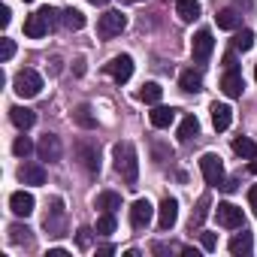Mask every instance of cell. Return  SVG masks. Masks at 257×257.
I'll list each match as a JSON object with an SVG mask.
<instances>
[{
	"mask_svg": "<svg viewBox=\"0 0 257 257\" xmlns=\"http://www.w3.org/2000/svg\"><path fill=\"white\" fill-rule=\"evenodd\" d=\"M10 239H13L16 245H22V242L28 245V242H31V230L22 227V224H13V227H10Z\"/></svg>",
	"mask_w": 257,
	"mask_h": 257,
	"instance_id": "1f68e13d",
	"label": "cell"
},
{
	"mask_svg": "<svg viewBox=\"0 0 257 257\" xmlns=\"http://www.w3.org/2000/svg\"><path fill=\"white\" fill-rule=\"evenodd\" d=\"M16 55V43L10 40V37H4V49H0V58H4V61H10Z\"/></svg>",
	"mask_w": 257,
	"mask_h": 257,
	"instance_id": "e575fe53",
	"label": "cell"
},
{
	"mask_svg": "<svg viewBox=\"0 0 257 257\" xmlns=\"http://www.w3.org/2000/svg\"><path fill=\"white\" fill-rule=\"evenodd\" d=\"M233 46L239 49V52H251V46H254V31H239L236 34V40H233Z\"/></svg>",
	"mask_w": 257,
	"mask_h": 257,
	"instance_id": "4dcf8cb0",
	"label": "cell"
},
{
	"mask_svg": "<svg viewBox=\"0 0 257 257\" xmlns=\"http://www.w3.org/2000/svg\"><path fill=\"white\" fill-rule=\"evenodd\" d=\"M55 25H58V10L43 7V10H37L34 16H28V22H25V37L40 40V37H46Z\"/></svg>",
	"mask_w": 257,
	"mask_h": 257,
	"instance_id": "7a4b0ae2",
	"label": "cell"
},
{
	"mask_svg": "<svg viewBox=\"0 0 257 257\" xmlns=\"http://www.w3.org/2000/svg\"><path fill=\"white\" fill-rule=\"evenodd\" d=\"M179 85H182V91L197 94V91H203V76H200L197 70H185V73L179 76Z\"/></svg>",
	"mask_w": 257,
	"mask_h": 257,
	"instance_id": "44dd1931",
	"label": "cell"
},
{
	"mask_svg": "<svg viewBox=\"0 0 257 257\" xmlns=\"http://www.w3.org/2000/svg\"><path fill=\"white\" fill-rule=\"evenodd\" d=\"M221 91H224L227 97H242V91H245L242 73H239V70H227V73L221 76Z\"/></svg>",
	"mask_w": 257,
	"mask_h": 257,
	"instance_id": "9a60e30c",
	"label": "cell"
},
{
	"mask_svg": "<svg viewBox=\"0 0 257 257\" xmlns=\"http://www.w3.org/2000/svg\"><path fill=\"white\" fill-rule=\"evenodd\" d=\"M10 22H13V13H10V7H4V10H0V25L10 28Z\"/></svg>",
	"mask_w": 257,
	"mask_h": 257,
	"instance_id": "f35d334b",
	"label": "cell"
},
{
	"mask_svg": "<svg viewBox=\"0 0 257 257\" xmlns=\"http://www.w3.org/2000/svg\"><path fill=\"white\" fill-rule=\"evenodd\" d=\"M248 206H251V212L257 215V185H254V188L248 191Z\"/></svg>",
	"mask_w": 257,
	"mask_h": 257,
	"instance_id": "74e56055",
	"label": "cell"
},
{
	"mask_svg": "<svg viewBox=\"0 0 257 257\" xmlns=\"http://www.w3.org/2000/svg\"><path fill=\"white\" fill-rule=\"evenodd\" d=\"M206 215H209V197H203V200H200V209H197V212H194V218H191V230H194V227H200Z\"/></svg>",
	"mask_w": 257,
	"mask_h": 257,
	"instance_id": "836d02e7",
	"label": "cell"
},
{
	"mask_svg": "<svg viewBox=\"0 0 257 257\" xmlns=\"http://www.w3.org/2000/svg\"><path fill=\"white\" fill-rule=\"evenodd\" d=\"M76 155H79V161H82V167L88 170V173H97L100 170V152H97V146H91V143H76Z\"/></svg>",
	"mask_w": 257,
	"mask_h": 257,
	"instance_id": "8fae6325",
	"label": "cell"
},
{
	"mask_svg": "<svg viewBox=\"0 0 257 257\" xmlns=\"http://www.w3.org/2000/svg\"><path fill=\"white\" fill-rule=\"evenodd\" d=\"M106 73H109L118 85H124L127 79L134 76V58H131V55H115V58L106 64Z\"/></svg>",
	"mask_w": 257,
	"mask_h": 257,
	"instance_id": "ba28073f",
	"label": "cell"
},
{
	"mask_svg": "<svg viewBox=\"0 0 257 257\" xmlns=\"http://www.w3.org/2000/svg\"><path fill=\"white\" fill-rule=\"evenodd\" d=\"M88 4H94V7H106L109 0H88Z\"/></svg>",
	"mask_w": 257,
	"mask_h": 257,
	"instance_id": "f6af8a7d",
	"label": "cell"
},
{
	"mask_svg": "<svg viewBox=\"0 0 257 257\" xmlns=\"http://www.w3.org/2000/svg\"><path fill=\"white\" fill-rule=\"evenodd\" d=\"M224 67H227V70H239V67H236V55H224Z\"/></svg>",
	"mask_w": 257,
	"mask_h": 257,
	"instance_id": "ab89813d",
	"label": "cell"
},
{
	"mask_svg": "<svg viewBox=\"0 0 257 257\" xmlns=\"http://www.w3.org/2000/svg\"><path fill=\"white\" fill-rule=\"evenodd\" d=\"M137 97H140L143 103H152V106H158V103H161V97H164V88H161L158 82H146V85L137 91Z\"/></svg>",
	"mask_w": 257,
	"mask_h": 257,
	"instance_id": "7402d4cb",
	"label": "cell"
},
{
	"mask_svg": "<svg viewBox=\"0 0 257 257\" xmlns=\"http://www.w3.org/2000/svg\"><path fill=\"white\" fill-rule=\"evenodd\" d=\"M221 188H224V191H236V188H239V179H230V182H224Z\"/></svg>",
	"mask_w": 257,
	"mask_h": 257,
	"instance_id": "b9f144b4",
	"label": "cell"
},
{
	"mask_svg": "<svg viewBox=\"0 0 257 257\" xmlns=\"http://www.w3.org/2000/svg\"><path fill=\"white\" fill-rule=\"evenodd\" d=\"M251 251H254V239H251V233H248V230L236 233L233 242H230V254H233V257H251Z\"/></svg>",
	"mask_w": 257,
	"mask_h": 257,
	"instance_id": "e0dca14e",
	"label": "cell"
},
{
	"mask_svg": "<svg viewBox=\"0 0 257 257\" xmlns=\"http://www.w3.org/2000/svg\"><path fill=\"white\" fill-rule=\"evenodd\" d=\"M61 16H64V25H67L70 31H82V28H85V16H82L79 10H73V7H70V10H64Z\"/></svg>",
	"mask_w": 257,
	"mask_h": 257,
	"instance_id": "f1b7e54d",
	"label": "cell"
},
{
	"mask_svg": "<svg viewBox=\"0 0 257 257\" xmlns=\"http://www.w3.org/2000/svg\"><path fill=\"white\" fill-rule=\"evenodd\" d=\"M176 221H179V203H176L173 197H167V200L161 203V209H158V227H161V230H173Z\"/></svg>",
	"mask_w": 257,
	"mask_h": 257,
	"instance_id": "7c38bea8",
	"label": "cell"
},
{
	"mask_svg": "<svg viewBox=\"0 0 257 257\" xmlns=\"http://www.w3.org/2000/svg\"><path fill=\"white\" fill-rule=\"evenodd\" d=\"M127 4H143V0H127Z\"/></svg>",
	"mask_w": 257,
	"mask_h": 257,
	"instance_id": "bcb514c9",
	"label": "cell"
},
{
	"mask_svg": "<svg viewBox=\"0 0 257 257\" xmlns=\"http://www.w3.org/2000/svg\"><path fill=\"white\" fill-rule=\"evenodd\" d=\"M19 179L25 185H46V167L43 164H22L19 167Z\"/></svg>",
	"mask_w": 257,
	"mask_h": 257,
	"instance_id": "2e32d148",
	"label": "cell"
},
{
	"mask_svg": "<svg viewBox=\"0 0 257 257\" xmlns=\"http://www.w3.org/2000/svg\"><path fill=\"white\" fill-rule=\"evenodd\" d=\"M37 155H40V161H49V164L61 161V155H64L61 140H58L55 134H46V137L40 140V146H37Z\"/></svg>",
	"mask_w": 257,
	"mask_h": 257,
	"instance_id": "9c48e42d",
	"label": "cell"
},
{
	"mask_svg": "<svg viewBox=\"0 0 257 257\" xmlns=\"http://www.w3.org/2000/svg\"><path fill=\"white\" fill-rule=\"evenodd\" d=\"M200 173H203V179H206V185H212V188H221L224 185V164H221V158L218 155H203L200 158Z\"/></svg>",
	"mask_w": 257,
	"mask_h": 257,
	"instance_id": "277c9868",
	"label": "cell"
},
{
	"mask_svg": "<svg viewBox=\"0 0 257 257\" xmlns=\"http://www.w3.org/2000/svg\"><path fill=\"white\" fill-rule=\"evenodd\" d=\"M212 124H215V131H227L233 124V109L227 103H212Z\"/></svg>",
	"mask_w": 257,
	"mask_h": 257,
	"instance_id": "ac0fdd59",
	"label": "cell"
},
{
	"mask_svg": "<svg viewBox=\"0 0 257 257\" xmlns=\"http://www.w3.org/2000/svg\"><path fill=\"white\" fill-rule=\"evenodd\" d=\"M176 13L182 22H194V19H200V4L197 0H176Z\"/></svg>",
	"mask_w": 257,
	"mask_h": 257,
	"instance_id": "cb8c5ba5",
	"label": "cell"
},
{
	"mask_svg": "<svg viewBox=\"0 0 257 257\" xmlns=\"http://www.w3.org/2000/svg\"><path fill=\"white\" fill-rule=\"evenodd\" d=\"M64 254H67L64 248H52V251H49V257H64Z\"/></svg>",
	"mask_w": 257,
	"mask_h": 257,
	"instance_id": "7bdbcfd3",
	"label": "cell"
},
{
	"mask_svg": "<svg viewBox=\"0 0 257 257\" xmlns=\"http://www.w3.org/2000/svg\"><path fill=\"white\" fill-rule=\"evenodd\" d=\"M13 152H16V155H19V158H28V155H31V152H34V143H31V140H28V137H19V140H16V143H13Z\"/></svg>",
	"mask_w": 257,
	"mask_h": 257,
	"instance_id": "d6a6232c",
	"label": "cell"
},
{
	"mask_svg": "<svg viewBox=\"0 0 257 257\" xmlns=\"http://www.w3.org/2000/svg\"><path fill=\"white\" fill-rule=\"evenodd\" d=\"M97 233H100V236L115 233V212H103V215L97 218Z\"/></svg>",
	"mask_w": 257,
	"mask_h": 257,
	"instance_id": "f546056e",
	"label": "cell"
},
{
	"mask_svg": "<svg viewBox=\"0 0 257 257\" xmlns=\"http://www.w3.org/2000/svg\"><path fill=\"white\" fill-rule=\"evenodd\" d=\"M97 209H103V212H115V209H121V197H118L115 191H103V194L97 197Z\"/></svg>",
	"mask_w": 257,
	"mask_h": 257,
	"instance_id": "4316f807",
	"label": "cell"
},
{
	"mask_svg": "<svg viewBox=\"0 0 257 257\" xmlns=\"http://www.w3.org/2000/svg\"><path fill=\"white\" fill-rule=\"evenodd\" d=\"M43 227H46L52 236H64V203H61V200H52V209H49Z\"/></svg>",
	"mask_w": 257,
	"mask_h": 257,
	"instance_id": "4fadbf2b",
	"label": "cell"
},
{
	"mask_svg": "<svg viewBox=\"0 0 257 257\" xmlns=\"http://www.w3.org/2000/svg\"><path fill=\"white\" fill-rule=\"evenodd\" d=\"M239 25H242V16L236 10H221L218 13V28L221 31H236Z\"/></svg>",
	"mask_w": 257,
	"mask_h": 257,
	"instance_id": "484cf974",
	"label": "cell"
},
{
	"mask_svg": "<svg viewBox=\"0 0 257 257\" xmlns=\"http://www.w3.org/2000/svg\"><path fill=\"white\" fill-rule=\"evenodd\" d=\"M25 4H31V0H25Z\"/></svg>",
	"mask_w": 257,
	"mask_h": 257,
	"instance_id": "c3c4849f",
	"label": "cell"
},
{
	"mask_svg": "<svg viewBox=\"0 0 257 257\" xmlns=\"http://www.w3.org/2000/svg\"><path fill=\"white\" fill-rule=\"evenodd\" d=\"M200 239H203V248L206 251H215L218 248V236L215 233H200Z\"/></svg>",
	"mask_w": 257,
	"mask_h": 257,
	"instance_id": "d590c367",
	"label": "cell"
},
{
	"mask_svg": "<svg viewBox=\"0 0 257 257\" xmlns=\"http://www.w3.org/2000/svg\"><path fill=\"white\" fill-rule=\"evenodd\" d=\"M200 134V121L194 118V115H185L182 118V124H179V140L182 143H188V140H194Z\"/></svg>",
	"mask_w": 257,
	"mask_h": 257,
	"instance_id": "d4e9b609",
	"label": "cell"
},
{
	"mask_svg": "<svg viewBox=\"0 0 257 257\" xmlns=\"http://www.w3.org/2000/svg\"><path fill=\"white\" fill-rule=\"evenodd\" d=\"M152 218H155V206H152L149 200H137V203L131 206V224H134L137 230H146V227L152 224Z\"/></svg>",
	"mask_w": 257,
	"mask_h": 257,
	"instance_id": "30bf717a",
	"label": "cell"
},
{
	"mask_svg": "<svg viewBox=\"0 0 257 257\" xmlns=\"http://www.w3.org/2000/svg\"><path fill=\"white\" fill-rule=\"evenodd\" d=\"M233 152L239 155V158H257V146L248 140V137H239V140H233Z\"/></svg>",
	"mask_w": 257,
	"mask_h": 257,
	"instance_id": "83f0119b",
	"label": "cell"
},
{
	"mask_svg": "<svg viewBox=\"0 0 257 257\" xmlns=\"http://www.w3.org/2000/svg\"><path fill=\"white\" fill-rule=\"evenodd\" d=\"M112 251H115V245H109V242H106V245H100V248H97V254H100V257H106V254H112Z\"/></svg>",
	"mask_w": 257,
	"mask_h": 257,
	"instance_id": "60d3db41",
	"label": "cell"
},
{
	"mask_svg": "<svg viewBox=\"0 0 257 257\" xmlns=\"http://www.w3.org/2000/svg\"><path fill=\"white\" fill-rule=\"evenodd\" d=\"M176 115H179V109H173V106H155V112H152V124L155 127H170L173 121H176Z\"/></svg>",
	"mask_w": 257,
	"mask_h": 257,
	"instance_id": "d6986e66",
	"label": "cell"
},
{
	"mask_svg": "<svg viewBox=\"0 0 257 257\" xmlns=\"http://www.w3.org/2000/svg\"><path fill=\"white\" fill-rule=\"evenodd\" d=\"M34 206H37V200H34V194H28V191H16V194L10 197V209H13L19 218L34 215Z\"/></svg>",
	"mask_w": 257,
	"mask_h": 257,
	"instance_id": "5bb4252c",
	"label": "cell"
},
{
	"mask_svg": "<svg viewBox=\"0 0 257 257\" xmlns=\"http://www.w3.org/2000/svg\"><path fill=\"white\" fill-rule=\"evenodd\" d=\"M10 118H13L16 127H22V131L34 127V121H37V115H34L31 109H25V106H13V109H10Z\"/></svg>",
	"mask_w": 257,
	"mask_h": 257,
	"instance_id": "ffe728a7",
	"label": "cell"
},
{
	"mask_svg": "<svg viewBox=\"0 0 257 257\" xmlns=\"http://www.w3.org/2000/svg\"><path fill=\"white\" fill-rule=\"evenodd\" d=\"M73 118H76V124H79V127H85V131H94V127H97V118H94V112H91V106H88V103L76 106V109H73Z\"/></svg>",
	"mask_w": 257,
	"mask_h": 257,
	"instance_id": "603a6c76",
	"label": "cell"
},
{
	"mask_svg": "<svg viewBox=\"0 0 257 257\" xmlns=\"http://www.w3.org/2000/svg\"><path fill=\"white\" fill-rule=\"evenodd\" d=\"M124 28H127V16L124 13H115V10L106 13V16H100V22H97V34L106 37V40L109 37H118Z\"/></svg>",
	"mask_w": 257,
	"mask_h": 257,
	"instance_id": "5b68a950",
	"label": "cell"
},
{
	"mask_svg": "<svg viewBox=\"0 0 257 257\" xmlns=\"http://www.w3.org/2000/svg\"><path fill=\"white\" fill-rule=\"evenodd\" d=\"M79 245H82V248H88V245H91V230H88V227H82V230H79Z\"/></svg>",
	"mask_w": 257,
	"mask_h": 257,
	"instance_id": "8d00e7d4",
	"label": "cell"
},
{
	"mask_svg": "<svg viewBox=\"0 0 257 257\" xmlns=\"http://www.w3.org/2000/svg\"><path fill=\"white\" fill-rule=\"evenodd\" d=\"M112 155H115V170H118V176L134 188L137 179H140V158H137V149H134L131 143H118V146L112 149Z\"/></svg>",
	"mask_w": 257,
	"mask_h": 257,
	"instance_id": "6da1fadb",
	"label": "cell"
},
{
	"mask_svg": "<svg viewBox=\"0 0 257 257\" xmlns=\"http://www.w3.org/2000/svg\"><path fill=\"white\" fill-rule=\"evenodd\" d=\"M248 170H251V173L257 176V158H251V164H248Z\"/></svg>",
	"mask_w": 257,
	"mask_h": 257,
	"instance_id": "ee69618b",
	"label": "cell"
},
{
	"mask_svg": "<svg viewBox=\"0 0 257 257\" xmlns=\"http://www.w3.org/2000/svg\"><path fill=\"white\" fill-rule=\"evenodd\" d=\"M13 88H16V94L19 97H37L40 91H43V76L37 73V70H19L16 73V79H13Z\"/></svg>",
	"mask_w": 257,
	"mask_h": 257,
	"instance_id": "3957f363",
	"label": "cell"
},
{
	"mask_svg": "<svg viewBox=\"0 0 257 257\" xmlns=\"http://www.w3.org/2000/svg\"><path fill=\"white\" fill-rule=\"evenodd\" d=\"M254 79H257V67H254Z\"/></svg>",
	"mask_w": 257,
	"mask_h": 257,
	"instance_id": "7dc6e473",
	"label": "cell"
},
{
	"mask_svg": "<svg viewBox=\"0 0 257 257\" xmlns=\"http://www.w3.org/2000/svg\"><path fill=\"white\" fill-rule=\"evenodd\" d=\"M215 218H218V224H221V227H227V230H239V227L245 224L242 209H239V206H233V203H218Z\"/></svg>",
	"mask_w": 257,
	"mask_h": 257,
	"instance_id": "52a82bcc",
	"label": "cell"
},
{
	"mask_svg": "<svg viewBox=\"0 0 257 257\" xmlns=\"http://www.w3.org/2000/svg\"><path fill=\"white\" fill-rule=\"evenodd\" d=\"M212 52H215V40H212V31H197V37H194V43H191V55H194V61L197 64H206L209 58H212Z\"/></svg>",
	"mask_w": 257,
	"mask_h": 257,
	"instance_id": "8992f818",
	"label": "cell"
}]
</instances>
